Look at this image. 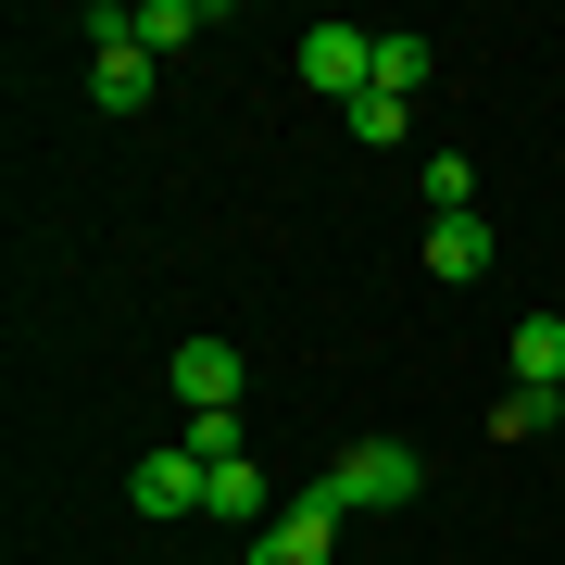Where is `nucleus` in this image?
Returning <instances> with one entry per match:
<instances>
[{"instance_id": "20e7f679", "label": "nucleus", "mask_w": 565, "mask_h": 565, "mask_svg": "<svg viewBox=\"0 0 565 565\" xmlns=\"http://www.w3.org/2000/svg\"><path fill=\"white\" fill-rule=\"evenodd\" d=\"M202 515H214V527H277L289 503L264 490V465H252V452H226V465H202Z\"/></svg>"}, {"instance_id": "7ed1b4c3", "label": "nucleus", "mask_w": 565, "mask_h": 565, "mask_svg": "<svg viewBox=\"0 0 565 565\" xmlns=\"http://www.w3.org/2000/svg\"><path fill=\"white\" fill-rule=\"evenodd\" d=\"M327 553H340V503H327V478H315L302 503H289V515L252 541V565H327Z\"/></svg>"}, {"instance_id": "39448f33", "label": "nucleus", "mask_w": 565, "mask_h": 565, "mask_svg": "<svg viewBox=\"0 0 565 565\" xmlns=\"http://www.w3.org/2000/svg\"><path fill=\"white\" fill-rule=\"evenodd\" d=\"M177 403L189 415H239V340H177Z\"/></svg>"}, {"instance_id": "6e6552de", "label": "nucleus", "mask_w": 565, "mask_h": 565, "mask_svg": "<svg viewBox=\"0 0 565 565\" xmlns=\"http://www.w3.org/2000/svg\"><path fill=\"white\" fill-rule=\"evenodd\" d=\"M88 102H102V114H139V102H151V51H139V39H102V63H88Z\"/></svg>"}, {"instance_id": "423d86ee", "label": "nucleus", "mask_w": 565, "mask_h": 565, "mask_svg": "<svg viewBox=\"0 0 565 565\" xmlns=\"http://www.w3.org/2000/svg\"><path fill=\"white\" fill-rule=\"evenodd\" d=\"M139 515H202V452H139Z\"/></svg>"}, {"instance_id": "9d476101", "label": "nucleus", "mask_w": 565, "mask_h": 565, "mask_svg": "<svg viewBox=\"0 0 565 565\" xmlns=\"http://www.w3.org/2000/svg\"><path fill=\"white\" fill-rule=\"evenodd\" d=\"M202 39V0H139V51L163 63V51H189Z\"/></svg>"}, {"instance_id": "4468645a", "label": "nucleus", "mask_w": 565, "mask_h": 565, "mask_svg": "<svg viewBox=\"0 0 565 565\" xmlns=\"http://www.w3.org/2000/svg\"><path fill=\"white\" fill-rule=\"evenodd\" d=\"M490 427H503V440H541V427H553V390H503V415H490Z\"/></svg>"}, {"instance_id": "9b49d317", "label": "nucleus", "mask_w": 565, "mask_h": 565, "mask_svg": "<svg viewBox=\"0 0 565 565\" xmlns=\"http://www.w3.org/2000/svg\"><path fill=\"white\" fill-rule=\"evenodd\" d=\"M377 88L415 102V88H427V39H377Z\"/></svg>"}, {"instance_id": "2eb2a0df", "label": "nucleus", "mask_w": 565, "mask_h": 565, "mask_svg": "<svg viewBox=\"0 0 565 565\" xmlns=\"http://www.w3.org/2000/svg\"><path fill=\"white\" fill-rule=\"evenodd\" d=\"M177 452H202V465H226V452H239V415H189V427H177Z\"/></svg>"}, {"instance_id": "ddd939ff", "label": "nucleus", "mask_w": 565, "mask_h": 565, "mask_svg": "<svg viewBox=\"0 0 565 565\" xmlns=\"http://www.w3.org/2000/svg\"><path fill=\"white\" fill-rule=\"evenodd\" d=\"M465 189H478V177H465L452 151H427V214H478V202H465Z\"/></svg>"}, {"instance_id": "1a4fd4ad", "label": "nucleus", "mask_w": 565, "mask_h": 565, "mask_svg": "<svg viewBox=\"0 0 565 565\" xmlns=\"http://www.w3.org/2000/svg\"><path fill=\"white\" fill-rule=\"evenodd\" d=\"M515 390H565V315H527L515 327Z\"/></svg>"}, {"instance_id": "f03ea898", "label": "nucleus", "mask_w": 565, "mask_h": 565, "mask_svg": "<svg viewBox=\"0 0 565 565\" xmlns=\"http://www.w3.org/2000/svg\"><path fill=\"white\" fill-rule=\"evenodd\" d=\"M302 88L364 102V88H377V39H364V25H315V39H302Z\"/></svg>"}, {"instance_id": "dca6fc26", "label": "nucleus", "mask_w": 565, "mask_h": 565, "mask_svg": "<svg viewBox=\"0 0 565 565\" xmlns=\"http://www.w3.org/2000/svg\"><path fill=\"white\" fill-rule=\"evenodd\" d=\"M553 427H565V390H553Z\"/></svg>"}, {"instance_id": "f8f14e48", "label": "nucleus", "mask_w": 565, "mask_h": 565, "mask_svg": "<svg viewBox=\"0 0 565 565\" xmlns=\"http://www.w3.org/2000/svg\"><path fill=\"white\" fill-rule=\"evenodd\" d=\"M403 126H415V102H390V88H364V102H352V139H403Z\"/></svg>"}, {"instance_id": "f257e3e1", "label": "nucleus", "mask_w": 565, "mask_h": 565, "mask_svg": "<svg viewBox=\"0 0 565 565\" xmlns=\"http://www.w3.org/2000/svg\"><path fill=\"white\" fill-rule=\"evenodd\" d=\"M415 490H427L415 440H352L340 465H327V503L340 515H390V503H415Z\"/></svg>"}, {"instance_id": "0eeeda50", "label": "nucleus", "mask_w": 565, "mask_h": 565, "mask_svg": "<svg viewBox=\"0 0 565 565\" xmlns=\"http://www.w3.org/2000/svg\"><path fill=\"white\" fill-rule=\"evenodd\" d=\"M427 277H452V289L490 277V226L478 214H427Z\"/></svg>"}]
</instances>
